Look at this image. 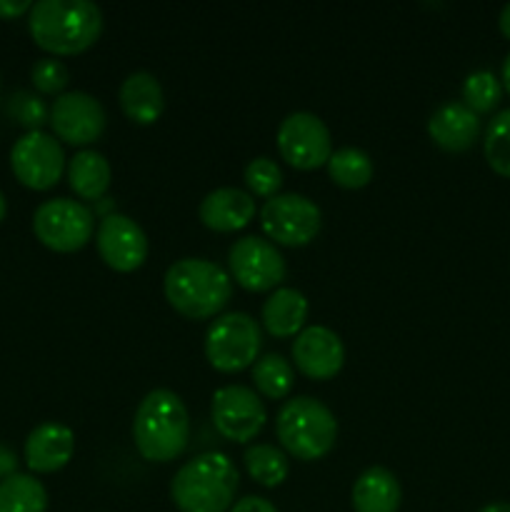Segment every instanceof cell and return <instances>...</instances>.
I'll use <instances>...</instances> for the list:
<instances>
[{
	"instance_id": "obj_1",
	"label": "cell",
	"mask_w": 510,
	"mask_h": 512,
	"mask_svg": "<svg viewBox=\"0 0 510 512\" xmlns=\"http://www.w3.org/2000/svg\"><path fill=\"white\" fill-rule=\"evenodd\" d=\"M28 30L50 58L80 55L98 43L103 10L90 0H38L28 13Z\"/></svg>"
},
{
	"instance_id": "obj_2",
	"label": "cell",
	"mask_w": 510,
	"mask_h": 512,
	"mask_svg": "<svg viewBox=\"0 0 510 512\" xmlns=\"http://www.w3.org/2000/svg\"><path fill=\"white\" fill-rule=\"evenodd\" d=\"M190 443V415L183 398L155 388L140 400L133 418V445L148 463H173Z\"/></svg>"
},
{
	"instance_id": "obj_3",
	"label": "cell",
	"mask_w": 510,
	"mask_h": 512,
	"mask_svg": "<svg viewBox=\"0 0 510 512\" xmlns=\"http://www.w3.org/2000/svg\"><path fill=\"white\" fill-rule=\"evenodd\" d=\"M163 293L170 308L183 318H218L233 295V278L213 260L183 258L165 270Z\"/></svg>"
},
{
	"instance_id": "obj_4",
	"label": "cell",
	"mask_w": 510,
	"mask_h": 512,
	"mask_svg": "<svg viewBox=\"0 0 510 512\" xmlns=\"http://www.w3.org/2000/svg\"><path fill=\"white\" fill-rule=\"evenodd\" d=\"M240 475L230 455L210 450L195 455L170 480V500L180 512H230Z\"/></svg>"
},
{
	"instance_id": "obj_5",
	"label": "cell",
	"mask_w": 510,
	"mask_h": 512,
	"mask_svg": "<svg viewBox=\"0 0 510 512\" xmlns=\"http://www.w3.org/2000/svg\"><path fill=\"white\" fill-rule=\"evenodd\" d=\"M275 435L288 458L315 463L335 448L338 420L325 403L300 395L280 405L278 418H275Z\"/></svg>"
},
{
	"instance_id": "obj_6",
	"label": "cell",
	"mask_w": 510,
	"mask_h": 512,
	"mask_svg": "<svg viewBox=\"0 0 510 512\" xmlns=\"http://www.w3.org/2000/svg\"><path fill=\"white\" fill-rule=\"evenodd\" d=\"M263 338L260 325L248 313H225L210 323L205 333V360L218 373H240L253 368L260 358Z\"/></svg>"
},
{
	"instance_id": "obj_7",
	"label": "cell",
	"mask_w": 510,
	"mask_h": 512,
	"mask_svg": "<svg viewBox=\"0 0 510 512\" xmlns=\"http://www.w3.org/2000/svg\"><path fill=\"white\" fill-rule=\"evenodd\" d=\"M33 233L53 253H78L93 240L95 215L73 198H50L35 208Z\"/></svg>"
},
{
	"instance_id": "obj_8",
	"label": "cell",
	"mask_w": 510,
	"mask_h": 512,
	"mask_svg": "<svg viewBox=\"0 0 510 512\" xmlns=\"http://www.w3.org/2000/svg\"><path fill=\"white\" fill-rule=\"evenodd\" d=\"M258 215L265 238L283 248H303L313 243L323 228L320 208L300 193H280L265 200Z\"/></svg>"
},
{
	"instance_id": "obj_9",
	"label": "cell",
	"mask_w": 510,
	"mask_h": 512,
	"mask_svg": "<svg viewBox=\"0 0 510 512\" xmlns=\"http://www.w3.org/2000/svg\"><path fill=\"white\" fill-rule=\"evenodd\" d=\"M288 265L278 245L245 235L228 250V275L248 293H273L285 280Z\"/></svg>"
},
{
	"instance_id": "obj_10",
	"label": "cell",
	"mask_w": 510,
	"mask_h": 512,
	"mask_svg": "<svg viewBox=\"0 0 510 512\" xmlns=\"http://www.w3.org/2000/svg\"><path fill=\"white\" fill-rule=\"evenodd\" d=\"M10 168L20 185L30 190H50L60 183L68 160L55 135L45 130L23 133L10 150Z\"/></svg>"
},
{
	"instance_id": "obj_11",
	"label": "cell",
	"mask_w": 510,
	"mask_h": 512,
	"mask_svg": "<svg viewBox=\"0 0 510 512\" xmlns=\"http://www.w3.org/2000/svg\"><path fill=\"white\" fill-rule=\"evenodd\" d=\"M280 158L295 170H318L333 155V138L323 120L308 110L285 115L278 125Z\"/></svg>"
},
{
	"instance_id": "obj_12",
	"label": "cell",
	"mask_w": 510,
	"mask_h": 512,
	"mask_svg": "<svg viewBox=\"0 0 510 512\" xmlns=\"http://www.w3.org/2000/svg\"><path fill=\"white\" fill-rule=\"evenodd\" d=\"M210 418L220 438L230 443H250L265 428L268 410L248 385H223L210 400Z\"/></svg>"
},
{
	"instance_id": "obj_13",
	"label": "cell",
	"mask_w": 510,
	"mask_h": 512,
	"mask_svg": "<svg viewBox=\"0 0 510 512\" xmlns=\"http://www.w3.org/2000/svg\"><path fill=\"white\" fill-rule=\"evenodd\" d=\"M48 123L60 143L85 150L90 143L103 138L108 113L95 95L85 93V90H70L53 100Z\"/></svg>"
},
{
	"instance_id": "obj_14",
	"label": "cell",
	"mask_w": 510,
	"mask_h": 512,
	"mask_svg": "<svg viewBox=\"0 0 510 512\" xmlns=\"http://www.w3.org/2000/svg\"><path fill=\"white\" fill-rule=\"evenodd\" d=\"M95 248L100 260L115 273H135L148 260V235L130 215H105L95 230Z\"/></svg>"
},
{
	"instance_id": "obj_15",
	"label": "cell",
	"mask_w": 510,
	"mask_h": 512,
	"mask_svg": "<svg viewBox=\"0 0 510 512\" xmlns=\"http://www.w3.org/2000/svg\"><path fill=\"white\" fill-rule=\"evenodd\" d=\"M293 363L308 380H333L345 365L343 340L325 325H308L295 335Z\"/></svg>"
},
{
	"instance_id": "obj_16",
	"label": "cell",
	"mask_w": 510,
	"mask_h": 512,
	"mask_svg": "<svg viewBox=\"0 0 510 512\" xmlns=\"http://www.w3.org/2000/svg\"><path fill=\"white\" fill-rule=\"evenodd\" d=\"M23 455L30 473H58L73 460L75 433L63 423H40L25 438Z\"/></svg>"
},
{
	"instance_id": "obj_17",
	"label": "cell",
	"mask_w": 510,
	"mask_h": 512,
	"mask_svg": "<svg viewBox=\"0 0 510 512\" xmlns=\"http://www.w3.org/2000/svg\"><path fill=\"white\" fill-rule=\"evenodd\" d=\"M200 223L213 233H238L255 218V198L240 188H215L200 200Z\"/></svg>"
},
{
	"instance_id": "obj_18",
	"label": "cell",
	"mask_w": 510,
	"mask_h": 512,
	"mask_svg": "<svg viewBox=\"0 0 510 512\" xmlns=\"http://www.w3.org/2000/svg\"><path fill=\"white\" fill-rule=\"evenodd\" d=\"M428 135L445 153H465L480 135V118L463 103H445L428 118Z\"/></svg>"
},
{
	"instance_id": "obj_19",
	"label": "cell",
	"mask_w": 510,
	"mask_h": 512,
	"mask_svg": "<svg viewBox=\"0 0 510 512\" xmlns=\"http://www.w3.org/2000/svg\"><path fill=\"white\" fill-rule=\"evenodd\" d=\"M120 110L135 125L158 123L165 110V93L160 80L148 70H135L118 90Z\"/></svg>"
},
{
	"instance_id": "obj_20",
	"label": "cell",
	"mask_w": 510,
	"mask_h": 512,
	"mask_svg": "<svg viewBox=\"0 0 510 512\" xmlns=\"http://www.w3.org/2000/svg\"><path fill=\"white\" fill-rule=\"evenodd\" d=\"M310 305L300 290L295 288H278L265 298L263 310H260V320L268 335L285 340L300 335L308 320Z\"/></svg>"
},
{
	"instance_id": "obj_21",
	"label": "cell",
	"mask_w": 510,
	"mask_h": 512,
	"mask_svg": "<svg viewBox=\"0 0 510 512\" xmlns=\"http://www.w3.org/2000/svg\"><path fill=\"white\" fill-rule=\"evenodd\" d=\"M400 500H403L400 480L383 465L363 470L350 493L355 512H398Z\"/></svg>"
},
{
	"instance_id": "obj_22",
	"label": "cell",
	"mask_w": 510,
	"mask_h": 512,
	"mask_svg": "<svg viewBox=\"0 0 510 512\" xmlns=\"http://www.w3.org/2000/svg\"><path fill=\"white\" fill-rule=\"evenodd\" d=\"M68 185L80 200H90V203H98L105 198V193L110 190L113 183V168H110L108 158L98 150H78L73 158L68 160Z\"/></svg>"
},
{
	"instance_id": "obj_23",
	"label": "cell",
	"mask_w": 510,
	"mask_h": 512,
	"mask_svg": "<svg viewBox=\"0 0 510 512\" xmlns=\"http://www.w3.org/2000/svg\"><path fill=\"white\" fill-rule=\"evenodd\" d=\"M243 463L250 478L258 485H263V488H278L290 475V458L285 455V450L275 448L270 443L248 445Z\"/></svg>"
},
{
	"instance_id": "obj_24",
	"label": "cell",
	"mask_w": 510,
	"mask_h": 512,
	"mask_svg": "<svg viewBox=\"0 0 510 512\" xmlns=\"http://www.w3.org/2000/svg\"><path fill=\"white\" fill-rule=\"evenodd\" d=\"M328 178L333 180L338 188L345 190H360L373 180L375 165L370 160V155L365 150L353 148V145H345V148L333 150L328 160Z\"/></svg>"
},
{
	"instance_id": "obj_25",
	"label": "cell",
	"mask_w": 510,
	"mask_h": 512,
	"mask_svg": "<svg viewBox=\"0 0 510 512\" xmlns=\"http://www.w3.org/2000/svg\"><path fill=\"white\" fill-rule=\"evenodd\" d=\"M48 490L35 475L15 473L0 483V512H45Z\"/></svg>"
},
{
	"instance_id": "obj_26",
	"label": "cell",
	"mask_w": 510,
	"mask_h": 512,
	"mask_svg": "<svg viewBox=\"0 0 510 512\" xmlns=\"http://www.w3.org/2000/svg\"><path fill=\"white\" fill-rule=\"evenodd\" d=\"M295 383V368L290 360L283 355L268 353L263 358L255 360L253 365V385L255 393L263 395L268 400H283L288 398Z\"/></svg>"
},
{
	"instance_id": "obj_27",
	"label": "cell",
	"mask_w": 510,
	"mask_h": 512,
	"mask_svg": "<svg viewBox=\"0 0 510 512\" xmlns=\"http://www.w3.org/2000/svg\"><path fill=\"white\" fill-rule=\"evenodd\" d=\"M483 155L495 175L510 180V108L500 110L485 128Z\"/></svg>"
},
{
	"instance_id": "obj_28",
	"label": "cell",
	"mask_w": 510,
	"mask_h": 512,
	"mask_svg": "<svg viewBox=\"0 0 510 512\" xmlns=\"http://www.w3.org/2000/svg\"><path fill=\"white\" fill-rule=\"evenodd\" d=\"M500 95H503V83L495 78L490 70H475L463 83V105L473 110L475 115H488L498 108Z\"/></svg>"
},
{
	"instance_id": "obj_29",
	"label": "cell",
	"mask_w": 510,
	"mask_h": 512,
	"mask_svg": "<svg viewBox=\"0 0 510 512\" xmlns=\"http://www.w3.org/2000/svg\"><path fill=\"white\" fill-rule=\"evenodd\" d=\"M245 188L253 198L270 200L275 195H280V188H283V170L268 155H260V158H253L243 170Z\"/></svg>"
},
{
	"instance_id": "obj_30",
	"label": "cell",
	"mask_w": 510,
	"mask_h": 512,
	"mask_svg": "<svg viewBox=\"0 0 510 512\" xmlns=\"http://www.w3.org/2000/svg\"><path fill=\"white\" fill-rule=\"evenodd\" d=\"M8 115L18 125H23L25 133H33L40 130L48 123L50 108L43 103L38 93H30V90H15L8 98Z\"/></svg>"
},
{
	"instance_id": "obj_31",
	"label": "cell",
	"mask_w": 510,
	"mask_h": 512,
	"mask_svg": "<svg viewBox=\"0 0 510 512\" xmlns=\"http://www.w3.org/2000/svg\"><path fill=\"white\" fill-rule=\"evenodd\" d=\"M30 80H33V88L40 95H55L58 98L68 88L70 70L58 58H40L35 60L33 70H30Z\"/></svg>"
},
{
	"instance_id": "obj_32",
	"label": "cell",
	"mask_w": 510,
	"mask_h": 512,
	"mask_svg": "<svg viewBox=\"0 0 510 512\" xmlns=\"http://www.w3.org/2000/svg\"><path fill=\"white\" fill-rule=\"evenodd\" d=\"M230 512H278L270 500L265 498H258V495H248V498L238 500V503L230 508Z\"/></svg>"
},
{
	"instance_id": "obj_33",
	"label": "cell",
	"mask_w": 510,
	"mask_h": 512,
	"mask_svg": "<svg viewBox=\"0 0 510 512\" xmlns=\"http://www.w3.org/2000/svg\"><path fill=\"white\" fill-rule=\"evenodd\" d=\"M33 3L30 0H0V20H15L20 15H28Z\"/></svg>"
},
{
	"instance_id": "obj_34",
	"label": "cell",
	"mask_w": 510,
	"mask_h": 512,
	"mask_svg": "<svg viewBox=\"0 0 510 512\" xmlns=\"http://www.w3.org/2000/svg\"><path fill=\"white\" fill-rule=\"evenodd\" d=\"M15 473H18V455H15L8 445L0 443V483Z\"/></svg>"
},
{
	"instance_id": "obj_35",
	"label": "cell",
	"mask_w": 510,
	"mask_h": 512,
	"mask_svg": "<svg viewBox=\"0 0 510 512\" xmlns=\"http://www.w3.org/2000/svg\"><path fill=\"white\" fill-rule=\"evenodd\" d=\"M498 28H500V33H503V38L510 40V3L505 5L503 10H500V15H498Z\"/></svg>"
},
{
	"instance_id": "obj_36",
	"label": "cell",
	"mask_w": 510,
	"mask_h": 512,
	"mask_svg": "<svg viewBox=\"0 0 510 512\" xmlns=\"http://www.w3.org/2000/svg\"><path fill=\"white\" fill-rule=\"evenodd\" d=\"M500 83H503L505 93L510 95V53L505 55V60H503V70H500Z\"/></svg>"
},
{
	"instance_id": "obj_37",
	"label": "cell",
	"mask_w": 510,
	"mask_h": 512,
	"mask_svg": "<svg viewBox=\"0 0 510 512\" xmlns=\"http://www.w3.org/2000/svg\"><path fill=\"white\" fill-rule=\"evenodd\" d=\"M478 512H510V503H490L485 508H480Z\"/></svg>"
},
{
	"instance_id": "obj_38",
	"label": "cell",
	"mask_w": 510,
	"mask_h": 512,
	"mask_svg": "<svg viewBox=\"0 0 510 512\" xmlns=\"http://www.w3.org/2000/svg\"><path fill=\"white\" fill-rule=\"evenodd\" d=\"M5 213H8V200H5L3 190H0V223L5 220Z\"/></svg>"
}]
</instances>
